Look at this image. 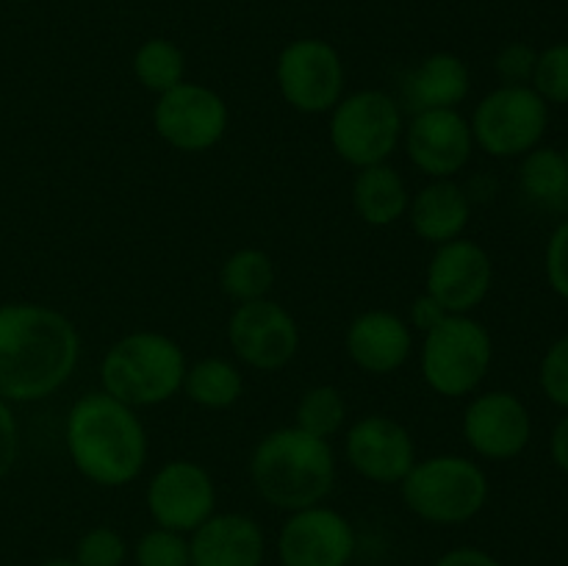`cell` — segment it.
I'll return each mask as SVG.
<instances>
[{
    "label": "cell",
    "mask_w": 568,
    "mask_h": 566,
    "mask_svg": "<svg viewBox=\"0 0 568 566\" xmlns=\"http://www.w3.org/2000/svg\"><path fill=\"white\" fill-rule=\"evenodd\" d=\"M538 50L527 42H508L505 48H499V53L494 55V72L503 83L510 87H530L532 72H536Z\"/></svg>",
    "instance_id": "1f68e13d"
},
{
    "label": "cell",
    "mask_w": 568,
    "mask_h": 566,
    "mask_svg": "<svg viewBox=\"0 0 568 566\" xmlns=\"http://www.w3.org/2000/svg\"><path fill=\"white\" fill-rule=\"evenodd\" d=\"M564 159H566V164H568V144L564 148Z\"/></svg>",
    "instance_id": "ab89813d"
},
{
    "label": "cell",
    "mask_w": 568,
    "mask_h": 566,
    "mask_svg": "<svg viewBox=\"0 0 568 566\" xmlns=\"http://www.w3.org/2000/svg\"><path fill=\"white\" fill-rule=\"evenodd\" d=\"M436 566H503L491 553L480 547H453L436 560Z\"/></svg>",
    "instance_id": "d590c367"
},
{
    "label": "cell",
    "mask_w": 568,
    "mask_h": 566,
    "mask_svg": "<svg viewBox=\"0 0 568 566\" xmlns=\"http://www.w3.org/2000/svg\"><path fill=\"white\" fill-rule=\"evenodd\" d=\"M355 214L369 228H392L405 220L410 205V189L397 166L372 164L355 170L353 189H349Z\"/></svg>",
    "instance_id": "7402d4cb"
},
{
    "label": "cell",
    "mask_w": 568,
    "mask_h": 566,
    "mask_svg": "<svg viewBox=\"0 0 568 566\" xmlns=\"http://www.w3.org/2000/svg\"><path fill=\"white\" fill-rule=\"evenodd\" d=\"M183 394L205 411H227L242 400L244 375L236 361L222 355H205L186 366Z\"/></svg>",
    "instance_id": "603a6c76"
},
{
    "label": "cell",
    "mask_w": 568,
    "mask_h": 566,
    "mask_svg": "<svg viewBox=\"0 0 568 566\" xmlns=\"http://www.w3.org/2000/svg\"><path fill=\"white\" fill-rule=\"evenodd\" d=\"M294 425L311 436L331 442L347 425V400H344L342 388L331 386V383H316V386L305 388L294 408Z\"/></svg>",
    "instance_id": "4316f807"
},
{
    "label": "cell",
    "mask_w": 568,
    "mask_h": 566,
    "mask_svg": "<svg viewBox=\"0 0 568 566\" xmlns=\"http://www.w3.org/2000/svg\"><path fill=\"white\" fill-rule=\"evenodd\" d=\"M247 469L255 494L286 514L325 503L338 475L331 442L311 436L297 425L266 433L253 447Z\"/></svg>",
    "instance_id": "3957f363"
},
{
    "label": "cell",
    "mask_w": 568,
    "mask_h": 566,
    "mask_svg": "<svg viewBox=\"0 0 568 566\" xmlns=\"http://www.w3.org/2000/svg\"><path fill=\"white\" fill-rule=\"evenodd\" d=\"M20 455V425L9 400L0 397V483L11 475Z\"/></svg>",
    "instance_id": "836d02e7"
},
{
    "label": "cell",
    "mask_w": 568,
    "mask_h": 566,
    "mask_svg": "<svg viewBox=\"0 0 568 566\" xmlns=\"http://www.w3.org/2000/svg\"><path fill=\"white\" fill-rule=\"evenodd\" d=\"M81 358L75 322L44 303L0 305V397L39 403L70 383Z\"/></svg>",
    "instance_id": "6da1fadb"
},
{
    "label": "cell",
    "mask_w": 568,
    "mask_h": 566,
    "mask_svg": "<svg viewBox=\"0 0 568 566\" xmlns=\"http://www.w3.org/2000/svg\"><path fill=\"white\" fill-rule=\"evenodd\" d=\"M153 128L178 153H209L225 139L231 109L216 89L183 81L155 98Z\"/></svg>",
    "instance_id": "30bf717a"
},
{
    "label": "cell",
    "mask_w": 568,
    "mask_h": 566,
    "mask_svg": "<svg viewBox=\"0 0 568 566\" xmlns=\"http://www.w3.org/2000/svg\"><path fill=\"white\" fill-rule=\"evenodd\" d=\"M275 83L294 111L320 117L331 114L333 105L347 94V70L342 53L327 39L300 37L277 53Z\"/></svg>",
    "instance_id": "9c48e42d"
},
{
    "label": "cell",
    "mask_w": 568,
    "mask_h": 566,
    "mask_svg": "<svg viewBox=\"0 0 568 566\" xmlns=\"http://www.w3.org/2000/svg\"><path fill=\"white\" fill-rule=\"evenodd\" d=\"M133 564L136 566H192L186 533L170 527H150L133 544Z\"/></svg>",
    "instance_id": "83f0119b"
},
{
    "label": "cell",
    "mask_w": 568,
    "mask_h": 566,
    "mask_svg": "<svg viewBox=\"0 0 568 566\" xmlns=\"http://www.w3.org/2000/svg\"><path fill=\"white\" fill-rule=\"evenodd\" d=\"M444 316H447V311L442 309V303H438V300H433L427 292H422L419 297L410 303V311L405 320H408V325L414 327V333H427L433 325H438Z\"/></svg>",
    "instance_id": "e575fe53"
},
{
    "label": "cell",
    "mask_w": 568,
    "mask_h": 566,
    "mask_svg": "<svg viewBox=\"0 0 568 566\" xmlns=\"http://www.w3.org/2000/svg\"><path fill=\"white\" fill-rule=\"evenodd\" d=\"M403 503L427 525H464L483 514L491 494L486 469L458 453L416 458L399 483Z\"/></svg>",
    "instance_id": "5b68a950"
},
{
    "label": "cell",
    "mask_w": 568,
    "mask_h": 566,
    "mask_svg": "<svg viewBox=\"0 0 568 566\" xmlns=\"http://www.w3.org/2000/svg\"><path fill=\"white\" fill-rule=\"evenodd\" d=\"M475 144L491 159H521L544 142L549 105L532 87L499 83L469 117Z\"/></svg>",
    "instance_id": "ba28073f"
},
{
    "label": "cell",
    "mask_w": 568,
    "mask_h": 566,
    "mask_svg": "<svg viewBox=\"0 0 568 566\" xmlns=\"http://www.w3.org/2000/svg\"><path fill=\"white\" fill-rule=\"evenodd\" d=\"M530 87L547 100V105L568 103V42H555L538 50Z\"/></svg>",
    "instance_id": "f546056e"
},
{
    "label": "cell",
    "mask_w": 568,
    "mask_h": 566,
    "mask_svg": "<svg viewBox=\"0 0 568 566\" xmlns=\"http://www.w3.org/2000/svg\"><path fill=\"white\" fill-rule=\"evenodd\" d=\"M544 272H547L549 289L568 303V216L549 236L547 250H544Z\"/></svg>",
    "instance_id": "d6a6232c"
},
{
    "label": "cell",
    "mask_w": 568,
    "mask_h": 566,
    "mask_svg": "<svg viewBox=\"0 0 568 566\" xmlns=\"http://www.w3.org/2000/svg\"><path fill=\"white\" fill-rule=\"evenodd\" d=\"M469 92V64L449 50L425 55L403 81V103L408 105L410 114L430 109H458Z\"/></svg>",
    "instance_id": "44dd1931"
},
{
    "label": "cell",
    "mask_w": 568,
    "mask_h": 566,
    "mask_svg": "<svg viewBox=\"0 0 568 566\" xmlns=\"http://www.w3.org/2000/svg\"><path fill=\"white\" fill-rule=\"evenodd\" d=\"M64 447L78 475L100 488H122L142 477L150 438L136 408L98 388L67 411Z\"/></svg>",
    "instance_id": "7a4b0ae2"
},
{
    "label": "cell",
    "mask_w": 568,
    "mask_h": 566,
    "mask_svg": "<svg viewBox=\"0 0 568 566\" xmlns=\"http://www.w3.org/2000/svg\"><path fill=\"white\" fill-rule=\"evenodd\" d=\"M300 325L292 311L272 297L239 303L227 316V344L239 364L277 372L300 353Z\"/></svg>",
    "instance_id": "8fae6325"
},
{
    "label": "cell",
    "mask_w": 568,
    "mask_h": 566,
    "mask_svg": "<svg viewBox=\"0 0 568 566\" xmlns=\"http://www.w3.org/2000/svg\"><path fill=\"white\" fill-rule=\"evenodd\" d=\"M403 148L422 175L444 181L466 170L477 144L469 117L460 114V109H430L405 120Z\"/></svg>",
    "instance_id": "2e32d148"
},
{
    "label": "cell",
    "mask_w": 568,
    "mask_h": 566,
    "mask_svg": "<svg viewBox=\"0 0 568 566\" xmlns=\"http://www.w3.org/2000/svg\"><path fill=\"white\" fill-rule=\"evenodd\" d=\"M344 455L364 481L394 486L416 464V442L408 427L388 414H366L347 427Z\"/></svg>",
    "instance_id": "e0dca14e"
},
{
    "label": "cell",
    "mask_w": 568,
    "mask_h": 566,
    "mask_svg": "<svg viewBox=\"0 0 568 566\" xmlns=\"http://www.w3.org/2000/svg\"><path fill=\"white\" fill-rule=\"evenodd\" d=\"M275 286V261L261 247H239L222 261L220 289L233 303L270 297Z\"/></svg>",
    "instance_id": "d4e9b609"
},
{
    "label": "cell",
    "mask_w": 568,
    "mask_h": 566,
    "mask_svg": "<svg viewBox=\"0 0 568 566\" xmlns=\"http://www.w3.org/2000/svg\"><path fill=\"white\" fill-rule=\"evenodd\" d=\"M131 70L139 87L159 98V94L170 92L172 87L186 81V55L172 39L150 37L133 50Z\"/></svg>",
    "instance_id": "484cf974"
},
{
    "label": "cell",
    "mask_w": 568,
    "mask_h": 566,
    "mask_svg": "<svg viewBox=\"0 0 568 566\" xmlns=\"http://www.w3.org/2000/svg\"><path fill=\"white\" fill-rule=\"evenodd\" d=\"M144 503L155 525L189 536L216 514V483L197 461L172 458L153 472Z\"/></svg>",
    "instance_id": "7c38bea8"
},
{
    "label": "cell",
    "mask_w": 568,
    "mask_h": 566,
    "mask_svg": "<svg viewBox=\"0 0 568 566\" xmlns=\"http://www.w3.org/2000/svg\"><path fill=\"white\" fill-rule=\"evenodd\" d=\"M344 350L366 375H394L414 355V327L388 309L361 311L344 331Z\"/></svg>",
    "instance_id": "ac0fdd59"
},
{
    "label": "cell",
    "mask_w": 568,
    "mask_h": 566,
    "mask_svg": "<svg viewBox=\"0 0 568 566\" xmlns=\"http://www.w3.org/2000/svg\"><path fill=\"white\" fill-rule=\"evenodd\" d=\"M460 433L483 461H514L532 438V416L525 400L505 388L475 392L460 416Z\"/></svg>",
    "instance_id": "4fadbf2b"
},
{
    "label": "cell",
    "mask_w": 568,
    "mask_h": 566,
    "mask_svg": "<svg viewBox=\"0 0 568 566\" xmlns=\"http://www.w3.org/2000/svg\"><path fill=\"white\" fill-rule=\"evenodd\" d=\"M192 566H264L266 536L258 522L236 511H216L189 533Z\"/></svg>",
    "instance_id": "d6986e66"
},
{
    "label": "cell",
    "mask_w": 568,
    "mask_h": 566,
    "mask_svg": "<svg viewBox=\"0 0 568 566\" xmlns=\"http://www.w3.org/2000/svg\"><path fill=\"white\" fill-rule=\"evenodd\" d=\"M355 547L353 522L325 503L292 511L277 533L281 566H349Z\"/></svg>",
    "instance_id": "9a60e30c"
},
{
    "label": "cell",
    "mask_w": 568,
    "mask_h": 566,
    "mask_svg": "<svg viewBox=\"0 0 568 566\" xmlns=\"http://www.w3.org/2000/svg\"><path fill=\"white\" fill-rule=\"evenodd\" d=\"M403 105L383 89H355L327 114L333 153L353 170L386 164L403 144Z\"/></svg>",
    "instance_id": "52a82bcc"
},
{
    "label": "cell",
    "mask_w": 568,
    "mask_h": 566,
    "mask_svg": "<svg viewBox=\"0 0 568 566\" xmlns=\"http://www.w3.org/2000/svg\"><path fill=\"white\" fill-rule=\"evenodd\" d=\"M494 364V338L475 314H447L422 333L419 372L433 394L444 400L471 397Z\"/></svg>",
    "instance_id": "8992f818"
},
{
    "label": "cell",
    "mask_w": 568,
    "mask_h": 566,
    "mask_svg": "<svg viewBox=\"0 0 568 566\" xmlns=\"http://www.w3.org/2000/svg\"><path fill=\"white\" fill-rule=\"evenodd\" d=\"M42 566H78V564L72 558H50V560H44Z\"/></svg>",
    "instance_id": "74e56055"
},
{
    "label": "cell",
    "mask_w": 568,
    "mask_h": 566,
    "mask_svg": "<svg viewBox=\"0 0 568 566\" xmlns=\"http://www.w3.org/2000/svg\"><path fill=\"white\" fill-rule=\"evenodd\" d=\"M494 286V261L475 239H453L433 250L425 270V292L447 314H475Z\"/></svg>",
    "instance_id": "5bb4252c"
},
{
    "label": "cell",
    "mask_w": 568,
    "mask_h": 566,
    "mask_svg": "<svg viewBox=\"0 0 568 566\" xmlns=\"http://www.w3.org/2000/svg\"><path fill=\"white\" fill-rule=\"evenodd\" d=\"M519 189L532 205L544 211L568 209V164L564 150L538 144L519 164Z\"/></svg>",
    "instance_id": "cb8c5ba5"
},
{
    "label": "cell",
    "mask_w": 568,
    "mask_h": 566,
    "mask_svg": "<svg viewBox=\"0 0 568 566\" xmlns=\"http://www.w3.org/2000/svg\"><path fill=\"white\" fill-rule=\"evenodd\" d=\"M549 455H552L555 466L568 475V411L555 422L552 436H549Z\"/></svg>",
    "instance_id": "8d00e7d4"
},
{
    "label": "cell",
    "mask_w": 568,
    "mask_h": 566,
    "mask_svg": "<svg viewBox=\"0 0 568 566\" xmlns=\"http://www.w3.org/2000/svg\"><path fill=\"white\" fill-rule=\"evenodd\" d=\"M11 3H33V0H11Z\"/></svg>",
    "instance_id": "f35d334b"
},
{
    "label": "cell",
    "mask_w": 568,
    "mask_h": 566,
    "mask_svg": "<svg viewBox=\"0 0 568 566\" xmlns=\"http://www.w3.org/2000/svg\"><path fill=\"white\" fill-rule=\"evenodd\" d=\"M405 220L422 242L438 247L464 236L471 222V200L455 178L430 181L410 194Z\"/></svg>",
    "instance_id": "ffe728a7"
},
{
    "label": "cell",
    "mask_w": 568,
    "mask_h": 566,
    "mask_svg": "<svg viewBox=\"0 0 568 566\" xmlns=\"http://www.w3.org/2000/svg\"><path fill=\"white\" fill-rule=\"evenodd\" d=\"M538 386L549 403L568 411V333L555 338L544 353L538 366Z\"/></svg>",
    "instance_id": "4dcf8cb0"
},
{
    "label": "cell",
    "mask_w": 568,
    "mask_h": 566,
    "mask_svg": "<svg viewBox=\"0 0 568 566\" xmlns=\"http://www.w3.org/2000/svg\"><path fill=\"white\" fill-rule=\"evenodd\" d=\"M189 358L181 344L161 331L125 333L100 361V388L131 408H155L181 394Z\"/></svg>",
    "instance_id": "277c9868"
},
{
    "label": "cell",
    "mask_w": 568,
    "mask_h": 566,
    "mask_svg": "<svg viewBox=\"0 0 568 566\" xmlns=\"http://www.w3.org/2000/svg\"><path fill=\"white\" fill-rule=\"evenodd\" d=\"M128 555L131 549L116 527L94 525L75 542L72 560L78 566H125Z\"/></svg>",
    "instance_id": "f1b7e54d"
}]
</instances>
